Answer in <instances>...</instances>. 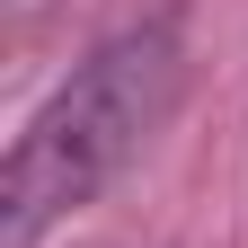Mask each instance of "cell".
Here are the masks:
<instances>
[{
    "instance_id": "cell-1",
    "label": "cell",
    "mask_w": 248,
    "mask_h": 248,
    "mask_svg": "<svg viewBox=\"0 0 248 248\" xmlns=\"http://www.w3.org/2000/svg\"><path fill=\"white\" fill-rule=\"evenodd\" d=\"M169 80H177L169 27H142V36H115L107 53H89L80 71L27 115V133L9 142V169H0V239L27 248L45 222L80 213L133 160V142L160 124Z\"/></svg>"
}]
</instances>
